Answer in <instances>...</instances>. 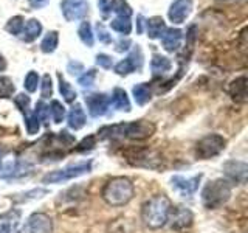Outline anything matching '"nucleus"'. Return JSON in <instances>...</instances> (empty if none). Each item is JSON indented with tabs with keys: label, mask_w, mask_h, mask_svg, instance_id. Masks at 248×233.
<instances>
[{
	"label": "nucleus",
	"mask_w": 248,
	"mask_h": 233,
	"mask_svg": "<svg viewBox=\"0 0 248 233\" xmlns=\"http://www.w3.org/2000/svg\"><path fill=\"white\" fill-rule=\"evenodd\" d=\"M172 64H170V61L165 56H161V54H154V58L151 61V68H152V73L154 76H158V75H163L170 70Z\"/></svg>",
	"instance_id": "obj_21"
},
{
	"label": "nucleus",
	"mask_w": 248,
	"mask_h": 233,
	"mask_svg": "<svg viewBox=\"0 0 248 233\" xmlns=\"http://www.w3.org/2000/svg\"><path fill=\"white\" fill-rule=\"evenodd\" d=\"M25 126H27V132L30 135H36L39 132V128H41V121H39L37 116L31 112V114L25 115Z\"/></svg>",
	"instance_id": "obj_30"
},
{
	"label": "nucleus",
	"mask_w": 248,
	"mask_h": 233,
	"mask_svg": "<svg viewBox=\"0 0 248 233\" xmlns=\"http://www.w3.org/2000/svg\"><path fill=\"white\" fill-rule=\"evenodd\" d=\"M5 68H6V61L3 59L2 54H0V72H3Z\"/></svg>",
	"instance_id": "obj_44"
},
{
	"label": "nucleus",
	"mask_w": 248,
	"mask_h": 233,
	"mask_svg": "<svg viewBox=\"0 0 248 233\" xmlns=\"http://www.w3.org/2000/svg\"><path fill=\"white\" fill-rule=\"evenodd\" d=\"M96 62H98V66H101L103 68H110L112 64H113V61H112L110 56H108V54H98Z\"/></svg>",
	"instance_id": "obj_40"
},
{
	"label": "nucleus",
	"mask_w": 248,
	"mask_h": 233,
	"mask_svg": "<svg viewBox=\"0 0 248 233\" xmlns=\"http://www.w3.org/2000/svg\"><path fill=\"white\" fill-rule=\"evenodd\" d=\"M34 115L37 116L39 121H46L50 118V107L48 104H45L44 101H39V103L36 104V111H34Z\"/></svg>",
	"instance_id": "obj_33"
},
{
	"label": "nucleus",
	"mask_w": 248,
	"mask_h": 233,
	"mask_svg": "<svg viewBox=\"0 0 248 233\" xmlns=\"http://www.w3.org/2000/svg\"><path fill=\"white\" fill-rule=\"evenodd\" d=\"M50 107V116H51V120L54 123H61V121H64L65 118V107L62 106V103H59L58 100H53L51 103L48 104Z\"/></svg>",
	"instance_id": "obj_24"
},
{
	"label": "nucleus",
	"mask_w": 248,
	"mask_h": 233,
	"mask_svg": "<svg viewBox=\"0 0 248 233\" xmlns=\"http://www.w3.org/2000/svg\"><path fill=\"white\" fill-rule=\"evenodd\" d=\"M79 37H81V41L85 44V45H89L92 47L93 45V33H92V27H90V23L89 22H82L81 23V27H79Z\"/></svg>",
	"instance_id": "obj_29"
},
{
	"label": "nucleus",
	"mask_w": 248,
	"mask_h": 233,
	"mask_svg": "<svg viewBox=\"0 0 248 233\" xmlns=\"http://www.w3.org/2000/svg\"><path fill=\"white\" fill-rule=\"evenodd\" d=\"M37 84H39V75L36 72H28L25 76V89L28 92H36L37 90Z\"/></svg>",
	"instance_id": "obj_36"
},
{
	"label": "nucleus",
	"mask_w": 248,
	"mask_h": 233,
	"mask_svg": "<svg viewBox=\"0 0 248 233\" xmlns=\"http://www.w3.org/2000/svg\"><path fill=\"white\" fill-rule=\"evenodd\" d=\"M58 41H59V36L56 31H51V33H48L45 37H44V41L41 44V49L44 53H53L54 50H56V47H58Z\"/></svg>",
	"instance_id": "obj_25"
},
{
	"label": "nucleus",
	"mask_w": 248,
	"mask_h": 233,
	"mask_svg": "<svg viewBox=\"0 0 248 233\" xmlns=\"http://www.w3.org/2000/svg\"><path fill=\"white\" fill-rule=\"evenodd\" d=\"M232 186L228 179H216L208 182L202 191V202L208 210H216L223 207L231 198Z\"/></svg>",
	"instance_id": "obj_3"
},
{
	"label": "nucleus",
	"mask_w": 248,
	"mask_h": 233,
	"mask_svg": "<svg viewBox=\"0 0 248 233\" xmlns=\"http://www.w3.org/2000/svg\"><path fill=\"white\" fill-rule=\"evenodd\" d=\"M155 124L147 120H137L130 123H123V137L134 142H143L154 135Z\"/></svg>",
	"instance_id": "obj_6"
},
{
	"label": "nucleus",
	"mask_w": 248,
	"mask_h": 233,
	"mask_svg": "<svg viewBox=\"0 0 248 233\" xmlns=\"http://www.w3.org/2000/svg\"><path fill=\"white\" fill-rule=\"evenodd\" d=\"M23 17H20V16H16V17H13L10 22L6 23V30L10 31L11 34H19L22 33V28H23Z\"/></svg>",
	"instance_id": "obj_32"
},
{
	"label": "nucleus",
	"mask_w": 248,
	"mask_h": 233,
	"mask_svg": "<svg viewBox=\"0 0 248 233\" xmlns=\"http://www.w3.org/2000/svg\"><path fill=\"white\" fill-rule=\"evenodd\" d=\"M20 221L19 210H10L3 215H0V233H17Z\"/></svg>",
	"instance_id": "obj_15"
},
{
	"label": "nucleus",
	"mask_w": 248,
	"mask_h": 233,
	"mask_svg": "<svg viewBox=\"0 0 248 233\" xmlns=\"http://www.w3.org/2000/svg\"><path fill=\"white\" fill-rule=\"evenodd\" d=\"M191 10H192V0H175L170 5L169 19L174 23H183L191 14Z\"/></svg>",
	"instance_id": "obj_14"
},
{
	"label": "nucleus",
	"mask_w": 248,
	"mask_h": 233,
	"mask_svg": "<svg viewBox=\"0 0 248 233\" xmlns=\"http://www.w3.org/2000/svg\"><path fill=\"white\" fill-rule=\"evenodd\" d=\"M28 2L33 8H42V6H45L46 3H48V0H28Z\"/></svg>",
	"instance_id": "obj_42"
},
{
	"label": "nucleus",
	"mask_w": 248,
	"mask_h": 233,
	"mask_svg": "<svg viewBox=\"0 0 248 233\" xmlns=\"http://www.w3.org/2000/svg\"><path fill=\"white\" fill-rule=\"evenodd\" d=\"M132 92H134V98L137 101V104H140V106L146 104L147 101L151 100V85L147 83L137 84Z\"/></svg>",
	"instance_id": "obj_23"
},
{
	"label": "nucleus",
	"mask_w": 248,
	"mask_h": 233,
	"mask_svg": "<svg viewBox=\"0 0 248 233\" xmlns=\"http://www.w3.org/2000/svg\"><path fill=\"white\" fill-rule=\"evenodd\" d=\"M202 181V174L199 176H194V177H183V176H174L170 179L172 182V186L175 190L180 191L183 196H191L197 191L199 188V183Z\"/></svg>",
	"instance_id": "obj_12"
},
{
	"label": "nucleus",
	"mask_w": 248,
	"mask_h": 233,
	"mask_svg": "<svg viewBox=\"0 0 248 233\" xmlns=\"http://www.w3.org/2000/svg\"><path fill=\"white\" fill-rule=\"evenodd\" d=\"M143 66V54H141V50L137 49L132 51V54L129 58L123 59L121 62L115 66V72L118 75H129L132 72H135V70H140Z\"/></svg>",
	"instance_id": "obj_13"
},
{
	"label": "nucleus",
	"mask_w": 248,
	"mask_h": 233,
	"mask_svg": "<svg viewBox=\"0 0 248 233\" xmlns=\"http://www.w3.org/2000/svg\"><path fill=\"white\" fill-rule=\"evenodd\" d=\"M98 36H99V41L101 42H104V44H108V42H112V37L108 36V33L104 30V27L101 25V23H98Z\"/></svg>",
	"instance_id": "obj_41"
},
{
	"label": "nucleus",
	"mask_w": 248,
	"mask_h": 233,
	"mask_svg": "<svg viewBox=\"0 0 248 233\" xmlns=\"http://www.w3.org/2000/svg\"><path fill=\"white\" fill-rule=\"evenodd\" d=\"M41 31H42V25L36 19L28 20L27 23H23V28H22L23 41H25V42H33L34 39L39 34H41Z\"/></svg>",
	"instance_id": "obj_19"
},
{
	"label": "nucleus",
	"mask_w": 248,
	"mask_h": 233,
	"mask_svg": "<svg viewBox=\"0 0 248 233\" xmlns=\"http://www.w3.org/2000/svg\"><path fill=\"white\" fill-rule=\"evenodd\" d=\"M160 39H161L163 47H165L168 51H174L180 47L182 39H183V33L177 28H169V30H165V33L161 34Z\"/></svg>",
	"instance_id": "obj_16"
},
{
	"label": "nucleus",
	"mask_w": 248,
	"mask_h": 233,
	"mask_svg": "<svg viewBox=\"0 0 248 233\" xmlns=\"http://www.w3.org/2000/svg\"><path fill=\"white\" fill-rule=\"evenodd\" d=\"M146 27H147V34L149 37L155 39V37H161V34L165 33V20L161 17H151L149 20L146 22Z\"/></svg>",
	"instance_id": "obj_22"
},
{
	"label": "nucleus",
	"mask_w": 248,
	"mask_h": 233,
	"mask_svg": "<svg viewBox=\"0 0 248 233\" xmlns=\"http://www.w3.org/2000/svg\"><path fill=\"white\" fill-rule=\"evenodd\" d=\"M92 171V162H84V163H76V165H68L62 169L51 171V173L45 174L42 177L44 183H58V182H64L68 179H75L84 174H89Z\"/></svg>",
	"instance_id": "obj_5"
},
{
	"label": "nucleus",
	"mask_w": 248,
	"mask_h": 233,
	"mask_svg": "<svg viewBox=\"0 0 248 233\" xmlns=\"http://www.w3.org/2000/svg\"><path fill=\"white\" fill-rule=\"evenodd\" d=\"M28 233H53V221L45 213H33L28 217Z\"/></svg>",
	"instance_id": "obj_11"
},
{
	"label": "nucleus",
	"mask_w": 248,
	"mask_h": 233,
	"mask_svg": "<svg viewBox=\"0 0 248 233\" xmlns=\"http://www.w3.org/2000/svg\"><path fill=\"white\" fill-rule=\"evenodd\" d=\"M95 78H96V70L92 68L78 78V83H79L82 87H90V85H93V83H95Z\"/></svg>",
	"instance_id": "obj_35"
},
{
	"label": "nucleus",
	"mask_w": 248,
	"mask_h": 233,
	"mask_svg": "<svg viewBox=\"0 0 248 233\" xmlns=\"http://www.w3.org/2000/svg\"><path fill=\"white\" fill-rule=\"evenodd\" d=\"M41 95H42V98H50L53 95V84H51V76L50 75H44V78H42Z\"/></svg>",
	"instance_id": "obj_38"
},
{
	"label": "nucleus",
	"mask_w": 248,
	"mask_h": 233,
	"mask_svg": "<svg viewBox=\"0 0 248 233\" xmlns=\"http://www.w3.org/2000/svg\"><path fill=\"white\" fill-rule=\"evenodd\" d=\"M110 104H113L115 109L118 111H124V112H129L130 111V101L127 93L124 92L123 89H115L112 93V98H110Z\"/></svg>",
	"instance_id": "obj_20"
},
{
	"label": "nucleus",
	"mask_w": 248,
	"mask_h": 233,
	"mask_svg": "<svg viewBox=\"0 0 248 233\" xmlns=\"http://www.w3.org/2000/svg\"><path fill=\"white\" fill-rule=\"evenodd\" d=\"M16 87L14 83L8 76H0V98H10L13 97Z\"/></svg>",
	"instance_id": "obj_27"
},
{
	"label": "nucleus",
	"mask_w": 248,
	"mask_h": 233,
	"mask_svg": "<svg viewBox=\"0 0 248 233\" xmlns=\"http://www.w3.org/2000/svg\"><path fill=\"white\" fill-rule=\"evenodd\" d=\"M61 6L67 20H78L89 11V5L85 0H64Z\"/></svg>",
	"instance_id": "obj_9"
},
{
	"label": "nucleus",
	"mask_w": 248,
	"mask_h": 233,
	"mask_svg": "<svg viewBox=\"0 0 248 233\" xmlns=\"http://www.w3.org/2000/svg\"><path fill=\"white\" fill-rule=\"evenodd\" d=\"M59 90H61L62 97H64V100L67 101V103H73V101L76 100V92H75V89L62 76H59Z\"/></svg>",
	"instance_id": "obj_26"
},
{
	"label": "nucleus",
	"mask_w": 248,
	"mask_h": 233,
	"mask_svg": "<svg viewBox=\"0 0 248 233\" xmlns=\"http://www.w3.org/2000/svg\"><path fill=\"white\" fill-rule=\"evenodd\" d=\"M110 27H112V30L118 31V33H121V34H129L130 30H132L129 19H124V17H118V19L112 20Z\"/></svg>",
	"instance_id": "obj_28"
},
{
	"label": "nucleus",
	"mask_w": 248,
	"mask_h": 233,
	"mask_svg": "<svg viewBox=\"0 0 248 233\" xmlns=\"http://www.w3.org/2000/svg\"><path fill=\"white\" fill-rule=\"evenodd\" d=\"M85 104H87L89 114L92 116H103L110 106V98L106 93H92L85 97Z\"/></svg>",
	"instance_id": "obj_8"
},
{
	"label": "nucleus",
	"mask_w": 248,
	"mask_h": 233,
	"mask_svg": "<svg viewBox=\"0 0 248 233\" xmlns=\"http://www.w3.org/2000/svg\"><path fill=\"white\" fill-rule=\"evenodd\" d=\"M75 70H82V64H79V62H70V64H68V72L75 75Z\"/></svg>",
	"instance_id": "obj_43"
},
{
	"label": "nucleus",
	"mask_w": 248,
	"mask_h": 233,
	"mask_svg": "<svg viewBox=\"0 0 248 233\" xmlns=\"http://www.w3.org/2000/svg\"><path fill=\"white\" fill-rule=\"evenodd\" d=\"M135 194V186L127 177H113L103 186L101 196L104 202L112 207H123L129 204Z\"/></svg>",
	"instance_id": "obj_2"
},
{
	"label": "nucleus",
	"mask_w": 248,
	"mask_h": 233,
	"mask_svg": "<svg viewBox=\"0 0 248 233\" xmlns=\"http://www.w3.org/2000/svg\"><path fill=\"white\" fill-rule=\"evenodd\" d=\"M192 221H194V216L189 208L182 207V205L170 208V213L168 217V224L170 225V229H174L177 232L186 230L192 225Z\"/></svg>",
	"instance_id": "obj_7"
},
{
	"label": "nucleus",
	"mask_w": 248,
	"mask_h": 233,
	"mask_svg": "<svg viewBox=\"0 0 248 233\" xmlns=\"http://www.w3.org/2000/svg\"><path fill=\"white\" fill-rule=\"evenodd\" d=\"M170 208H172V204H170L168 196L165 194L154 196L141 205V221L146 227L158 230L168 224Z\"/></svg>",
	"instance_id": "obj_1"
},
{
	"label": "nucleus",
	"mask_w": 248,
	"mask_h": 233,
	"mask_svg": "<svg viewBox=\"0 0 248 233\" xmlns=\"http://www.w3.org/2000/svg\"><path fill=\"white\" fill-rule=\"evenodd\" d=\"M115 3H116V0H99L98 6H99L101 13H103L104 16H107L108 13L115 10Z\"/></svg>",
	"instance_id": "obj_39"
},
{
	"label": "nucleus",
	"mask_w": 248,
	"mask_h": 233,
	"mask_svg": "<svg viewBox=\"0 0 248 233\" xmlns=\"http://www.w3.org/2000/svg\"><path fill=\"white\" fill-rule=\"evenodd\" d=\"M223 171L228 179L237 183H245L247 182V174H248V165L245 162L240 160H228L223 165Z\"/></svg>",
	"instance_id": "obj_10"
},
{
	"label": "nucleus",
	"mask_w": 248,
	"mask_h": 233,
	"mask_svg": "<svg viewBox=\"0 0 248 233\" xmlns=\"http://www.w3.org/2000/svg\"><path fill=\"white\" fill-rule=\"evenodd\" d=\"M14 103H16V106L20 109V112L23 115L31 114V109H30V97L25 95V93H19V95L14 98Z\"/></svg>",
	"instance_id": "obj_31"
},
{
	"label": "nucleus",
	"mask_w": 248,
	"mask_h": 233,
	"mask_svg": "<svg viewBox=\"0 0 248 233\" xmlns=\"http://www.w3.org/2000/svg\"><path fill=\"white\" fill-rule=\"evenodd\" d=\"M85 120H87V116H85V112L81 104H75L72 109H70L68 112V126L75 129V131H79L81 128H84L85 124Z\"/></svg>",
	"instance_id": "obj_18"
},
{
	"label": "nucleus",
	"mask_w": 248,
	"mask_h": 233,
	"mask_svg": "<svg viewBox=\"0 0 248 233\" xmlns=\"http://www.w3.org/2000/svg\"><path fill=\"white\" fill-rule=\"evenodd\" d=\"M228 93L236 103H245L247 101V78L245 76L236 78V80L228 85Z\"/></svg>",
	"instance_id": "obj_17"
},
{
	"label": "nucleus",
	"mask_w": 248,
	"mask_h": 233,
	"mask_svg": "<svg viewBox=\"0 0 248 233\" xmlns=\"http://www.w3.org/2000/svg\"><path fill=\"white\" fill-rule=\"evenodd\" d=\"M0 155H2V152H0Z\"/></svg>",
	"instance_id": "obj_45"
},
{
	"label": "nucleus",
	"mask_w": 248,
	"mask_h": 233,
	"mask_svg": "<svg viewBox=\"0 0 248 233\" xmlns=\"http://www.w3.org/2000/svg\"><path fill=\"white\" fill-rule=\"evenodd\" d=\"M95 145H96V137L95 135H89V137H85L82 142L75 148V151L76 152L90 151V150H93V146H95Z\"/></svg>",
	"instance_id": "obj_34"
},
{
	"label": "nucleus",
	"mask_w": 248,
	"mask_h": 233,
	"mask_svg": "<svg viewBox=\"0 0 248 233\" xmlns=\"http://www.w3.org/2000/svg\"><path fill=\"white\" fill-rule=\"evenodd\" d=\"M113 11H116V14H118L120 17H124V19H129L130 14H132V10H130V6L127 5L126 0H118Z\"/></svg>",
	"instance_id": "obj_37"
},
{
	"label": "nucleus",
	"mask_w": 248,
	"mask_h": 233,
	"mask_svg": "<svg viewBox=\"0 0 248 233\" xmlns=\"http://www.w3.org/2000/svg\"><path fill=\"white\" fill-rule=\"evenodd\" d=\"M225 146H227V140L219 134H208L203 138H200L196 145V157L200 160L213 159L219 155Z\"/></svg>",
	"instance_id": "obj_4"
}]
</instances>
